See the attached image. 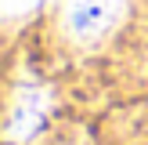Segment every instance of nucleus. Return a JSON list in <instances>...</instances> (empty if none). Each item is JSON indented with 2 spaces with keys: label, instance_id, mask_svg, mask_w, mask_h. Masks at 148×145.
<instances>
[{
  "label": "nucleus",
  "instance_id": "nucleus-1",
  "mask_svg": "<svg viewBox=\"0 0 148 145\" xmlns=\"http://www.w3.org/2000/svg\"><path fill=\"white\" fill-rule=\"evenodd\" d=\"M123 11H127V0H65L62 26L69 33V40L94 44L119 26Z\"/></svg>",
  "mask_w": 148,
  "mask_h": 145
},
{
  "label": "nucleus",
  "instance_id": "nucleus-2",
  "mask_svg": "<svg viewBox=\"0 0 148 145\" xmlns=\"http://www.w3.org/2000/svg\"><path fill=\"white\" fill-rule=\"evenodd\" d=\"M51 113V94L40 84H22L11 94V105L4 116V138L7 142H29L40 134L43 120Z\"/></svg>",
  "mask_w": 148,
  "mask_h": 145
},
{
  "label": "nucleus",
  "instance_id": "nucleus-3",
  "mask_svg": "<svg viewBox=\"0 0 148 145\" xmlns=\"http://www.w3.org/2000/svg\"><path fill=\"white\" fill-rule=\"evenodd\" d=\"M43 0H0V18H22V14L36 11Z\"/></svg>",
  "mask_w": 148,
  "mask_h": 145
}]
</instances>
